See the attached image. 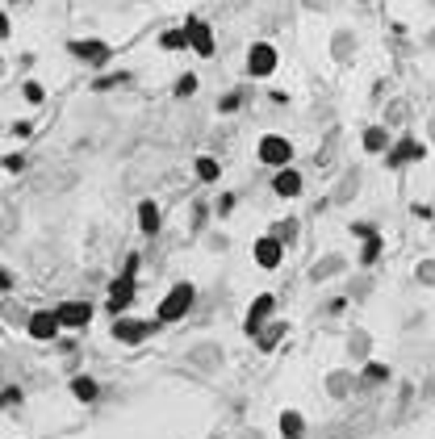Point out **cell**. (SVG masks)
Segmentation results:
<instances>
[{
  "mask_svg": "<svg viewBox=\"0 0 435 439\" xmlns=\"http://www.w3.org/2000/svg\"><path fill=\"white\" fill-rule=\"evenodd\" d=\"M159 42H164V50H180V46H188V34L184 30H168Z\"/></svg>",
  "mask_w": 435,
  "mask_h": 439,
  "instance_id": "20",
  "label": "cell"
},
{
  "mask_svg": "<svg viewBox=\"0 0 435 439\" xmlns=\"http://www.w3.org/2000/svg\"><path fill=\"white\" fill-rule=\"evenodd\" d=\"M4 168H9V172H21V168H26V159H21V155H9V159H4Z\"/></svg>",
  "mask_w": 435,
  "mask_h": 439,
  "instance_id": "24",
  "label": "cell"
},
{
  "mask_svg": "<svg viewBox=\"0 0 435 439\" xmlns=\"http://www.w3.org/2000/svg\"><path fill=\"white\" fill-rule=\"evenodd\" d=\"M377 256H381V234H368V239H364V251H360V263L368 268V263H377Z\"/></svg>",
  "mask_w": 435,
  "mask_h": 439,
  "instance_id": "18",
  "label": "cell"
},
{
  "mask_svg": "<svg viewBox=\"0 0 435 439\" xmlns=\"http://www.w3.org/2000/svg\"><path fill=\"white\" fill-rule=\"evenodd\" d=\"M197 176H201L205 184H210V180H218V159H210V155H201V159H197Z\"/></svg>",
  "mask_w": 435,
  "mask_h": 439,
  "instance_id": "19",
  "label": "cell"
},
{
  "mask_svg": "<svg viewBox=\"0 0 435 439\" xmlns=\"http://www.w3.org/2000/svg\"><path fill=\"white\" fill-rule=\"evenodd\" d=\"M281 435L285 439H302L305 435V418L298 414V410H285V414H281Z\"/></svg>",
  "mask_w": 435,
  "mask_h": 439,
  "instance_id": "15",
  "label": "cell"
},
{
  "mask_svg": "<svg viewBox=\"0 0 435 439\" xmlns=\"http://www.w3.org/2000/svg\"><path fill=\"white\" fill-rule=\"evenodd\" d=\"M193 88H197V76H180V80H176V96H188Z\"/></svg>",
  "mask_w": 435,
  "mask_h": 439,
  "instance_id": "23",
  "label": "cell"
},
{
  "mask_svg": "<svg viewBox=\"0 0 435 439\" xmlns=\"http://www.w3.org/2000/svg\"><path fill=\"white\" fill-rule=\"evenodd\" d=\"M252 256H256V263H260V268H276V263L285 260V243H281L276 234H264L260 243H256V251H252Z\"/></svg>",
  "mask_w": 435,
  "mask_h": 439,
  "instance_id": "8",
  "label": "cell"
},
{
  "mask_svg": "<svg viewBox=\"0 0 435 439\" xmlns=\"http://www.w3.org/2000/svg\"><path fill=\"white\" fill-rule=\"evenodd\" d=\"M188 309H193V285H176V289H168V297L159 302V322H176Z\"/></svg>",
  "mask_w": 435,
  "mask_h": 439,
  "instance_id": "1",
  "label": "cell"
},
{
  "mask_svg": "<svg viewBox=\"0 0 435 439\" xmlns=\"http://www.w3.org/2000/svg\"><path fill=\"white\" fill-rule=\"evenodd\" d=\"M272 309H276V302H272L268 293H264V297H256V306L247 309V335H260V331H264V322H268V314H272Z\"/></svg>",
  "mask_w": 435,
  "mask_h": 439,
  "instance_id": "12",
  "label": "cell"
},
{
  "mask_svg": "<svg viewBox=\"0 0 435 439\" xmlns=\"http://www.w3.org/2000/svg\"><path fill=\"white\" fill-rule=\"evenodd\" d=\"M184 34H188V46H193L197 55H214V30H210L201 17H193V21L184 25Z\"/></svg>",
  "mask_w": 435,
  "mask_h": 439,
  "instance_id": "7",
  "label": "cell"
},
{
  "mask_svg": "<svg viewBox=\"0 0 435 439\" xmlns=\"http://www.w3.org/2000/svg\"><path fill=\"white\" fill-rule=\"evenodd\" d=\"M55 318H59V326H67V331H84L88 322H92V306H88V302H63V306L55 309Z\"/></svg>",
  "mask_w": 435,
  "mask_h": 439,
  "instance_id": "4",
  "label": "cell"
},
{
  "mask_svg": "<svg viewBox=\"0 0 435 439\" xmlns=\"http://www.w3.org/2000/svg\"><path fill=\"white\" fill-rule=\"evenodd\" d=\"M276 335H281V326H272V331H264V335H260V343H264V348H272V343H276Z\"/></svg>",
  "mask_w": 435,
  "mask_h": 439,
  "instance_id": "25",
  "label": "cell"
},
{
  "mask_svg": "<svg viewBox=\"0 0 435 439\" xmlns=\"http://www.w3.org/2000/svg\"><path fill=\"white\" fill-rule=\"evenodd\" d=\"M385 142H390V134L381 130V126H368V130H364V151H385Z\"/></svg>",
  "mask_w": 435,
  "mask_h": 439,
  "instance_id": "17",
  "label": "cell"
},
{
  "mask_svg": "<svg viewBox=\"0 0 435 439\" xmlns=\"http://www.w3.org/2000/svg\"><path fill=\"white\" fill-rule=\"evenodd\" d=\"M151 335H155V322H142V318H118V322H113V339H118V343L138 348V343L151 339Z\"/></svg>",
  "mask_w": 435,
  "mask_h": 439,
  "instance_id": "2",
  "label": "cell"
},
{
  "mask_svg": "<svg viewBox=\"0 0 435 439\" xmlns=\"http://www.w3.org/2000/svg\"><path fill=\"white\" fill-rule=\"evenodd\" d=\"M9 285H13V276H9V272H4V268H0V293H4V289H9Z\"/></svg>",
  "mask_w": 435,
  "mask_h": 439,
  "instance_id": "28",
  "label": "cell"
},
{
  "mask_svg": "<svg viewBox=\"0 0 435 439\" xmlns=\"http://www.w3.org/2000/svg\"><path fill=\"white\" fill-rule=\"evenodd\" d=\"M364 381H390V368H385V364H368V368H364Z\"/></svg>",
  "mask_w": 435,
  "mask_h": 439,
  "instance_id": "21",
  "label": "cell"
},
{
  "mask_svg": "<svg viewBox=\"0 0 435 439\" xmlns=\"http://www.w3.org/2000/svg\"><path fill=\"white\" fill-rule=\"evenodd\" d=\"M138 230H142V234H155V230H159V205H155V201H142V205H138Z\"/></svg>",
  "mask_w": 435,
  "mask_h": 439,
  "instance_id": "14",
  "label": "cell"
},
{
  "mask_svg": "<svg viewBox=\"0 0 435 439\" xmlns=\"http://www.w3.org/2000/svg\"><path fill=\"white\" fill-rule=\"evenodd\" d=\"M423 155H427V151H423V142L402 138V142L390 151V159H385V164H390V168H402V164H414V159H423Z\"/></svg>",
  "mask_w": 435,
  "mask_h": 439,
  "instance_id": "10",
  "label": "cell"
},
{
  "mask_svg": "<svg viewBox=\"0 0 435 439\" xmlns=\"http://www.w3.org/2000/svg\"><path fill=\"white\" fill-rule=\"evenodd\" d=\"M130 302H134V276H118V280L109 285V309L122 314Z\"/></svg>",
  "mask_w": 435,
  "mask_h": 439,
  "instance_id": "11",
  "label": "cell"
},
{
  "mask_svg": "<svg viewBox=\"0 0 435 439\" xmlns=\"http://www.w3.org/2000/svg\"><path fill=\"white\" fill-rule=\"evenodd\" d=\"M9 401H21V394L17 389H0V406H9Z\"/></svg>",
  "mask_w": 435,
  "mask_h": 439,
  "instance_id": "27",
  "label": "cell"
},
{
  "mask_svg": "<svg viewBox=\"0 0 435 439\" xmlns=\"http://www.w3.org/2000/svg\"><path fill=\"white\" fill-rule=\"evenodd\" d=\"M26 331H30V339H38V343H46V339H55V335H59L63 326H59L55 309H38V314L30 318V326H26Z\"/></svg>",
  "mask_w": 435,
  "mask_h": 439,
  "instance_id": "6",
  "label": "cell"
},
{
  "mask_svg": "<svg viewBox=\"0 0 435 439\" xmlns=\"http://www.w3.org/2000/svg\"><path fill=\"white\" fill-rule=\"evenodd\" d=\"M67 50H72L76 59H84L88 67H105V63H109V55H113L105 42H92V38H88V42H67Z\"/></svg>",
  "mask_w": 435,
  "mask_h": 439,
  "instance_id": "5",
  "label": "cell"
},
{
  "mask_svg": "<svg viewBox=\"0 0 435 439\" xmlns=\"http://www.w3.org/2000/svg\"><path fill=\"white\" fill-rule=\"evenodd\" d=\"M72 394L80 397V401H96V397H101V385H96L92 377H76V381H72Z\"/></svg>",
  "mask_w": 435,
  "mask_h": 439,
  "instance_id": "16",
  "label": "cell"
},
{
  "mask_svg": "<svg viewBox=\"0 0 435 439\" xmlns=\"http://www.w3.org/2000/svg\"><path fill=\"white\" fill-rule=\"evenodd\" d=\"M21 92H26V101H30V105H38V101H43V84H34V80H26Z\"/></svg>",
  "mask_w": 435,
  "mask_h": 439,
  "instance_id": "22",
  "label": "cell"
},
{
  "mask_svg": "<svg viewBox=\"0 0 435 439\" xmlns=\"http://www.w3.org/2000/svg\"><path fill=\"white\" fill-rule=\"evenodd\" d=\"M13 134H17V138H30V134H34V126H30V122H17V126H13Z\"/></svg>",
  "mask_w": 435,
  "mask_h": 439,
  "instance_id": "26",
  "label": "cell"
},
{
  "mask_svg": "<svg viewBox=\"0 0 435 439\" xmlns=\"http://www.w3.org/2000/svg\"><path fill=\"white\" fill-rule=\"evenodd\" d=\"M260 159L268 164V168H289V159H293L289 138H281V134H268V138H260Z\"/></svg>",
  "mask_w": 435,
  "mask_h": 439,
  "instance_id": "3",
  "label": "cell"
},
{
  "mask_svg": "<svg viewBox=\"0 0 435 439\" xmlns=\"http://www.w3.org/2000/svg\"><path fill=\"white\" fill-rule=\"evenodd\" d=\"M0 38H9V17L0 13Z\"/></svg>",
  "mask_w": 435,
  "mask_h": 439,
  "instance_id": "29",
  "label": "cell"
},
{
  "mask_svg": "<svg viewBox=\"0 0 435 439\" xmlns=\"http://www.w3.org/2000/svg\"><path fill=\"white\" fill-rule=\"evenodd\" d=\"M272 193H281V197H298V193H302V176L293 172V168H281L276 180H272Z\"/></svg>",
  "mask_w": 435,
  "mask_h": 439,
  "instance_id": "13",
  "label": "cell"
},
{
  "mask_svg": "<svg viewBox=\"0 0 435 439\" xmlns=\"http://www.w3.org/2000/svg\"><path fill=\"white\" fill-rule=\"evenodd\" d=\"M272 67H276V50L268 42H256L252 55H247V72H252V76H268Z\"/></svg>",
  "mask_w": 435,
  "mask_h": 439,
  "instance_id": "9",
  "label": "cell"
}]
</instances>
